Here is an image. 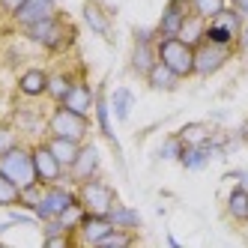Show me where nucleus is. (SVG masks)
<instances>
[{
  "label": "nucleus",
  "instance_id": "nucleus-13",
  "mask_svg": "<svg viewBox=\"0 0 248 248\" xmlns=\"http://www.w3.org/2000/svg\"><path fill=\"white\" fill-rule=\"evenodd\" d=\"M111 233H114V224L108 221V216H93V212H87V218L81 221L75 239H78L81 248H99Z\"/></svg>",
  "mask_w": 248,
  "mask_h": 248
},
{
  "label": "nucleus",
  "instance_id": "nucleus-19",
  "mask_svg": "<svg viewBox=\"0 0 248 248\" xmlns=\"http://www.w3.org/2000/svg\"><path fill=\"white\" fill-rule=\"evenodd\" d=\"M224 216L233 221L236 227H245L248 224V188L230 186L227 198H224Z\"/></svg>",
  "mask_w": 248,
  "mask_h": 248
},
{
  "label": "nucleus",
  "instance_id": "nucleus-21",
  "mask_svg": "<svg viewBox=\"0 0 248 248\" xmlns=\"http://www.w3.org/2000/svg\"><path fill=\"white\" fill-rule=\"evenodd\" d=\"M75 81H78V78H75L72 72H66V69H54V72L48 75V102H51V105H60V102L69 96V90H72Z\"/></svg>",
  "mask_w": 248,
  "mask_h": 248
},
{
  "label": "nucleus",
  "instance_id": "nucleus-31",
  "mask_svg": "<svg viewBox=\"0 0 248 248\" xmlns=\"http://www.w3.org/2000/svg\"><path fill=\"white\" fill-rule=\"evenodd\" d=\"M212 24H218V27H224L227 33H233V36L239 39V33H242V27H245V21L239 18V15L233 12V9H221L216 18H212Z\"/></svg>",
  "mask_w": 248,
  "mask_h": 248
},
{
  "label": "nucleus",
  "instance_id": "nucleus-34",
  "mask_svg": "<svg viewBox=\"0 0 248 248\" xmlns=\"http://www.w3.org/2000/svg\"><path fill=\"white\" fill-rule=\"evenodd\" d=\"M27 3V0H0V18H15V12H18L21 6Z\"/></svg>",
  "mask_w": 248,
  "mask_h": 248
},
{
  "label": "nucleus",
  "instance_id": "nucleus-23",
  "mask_svg": "<svg viewBox=\"0 0 248 248\" xmlns=\"http://www.w3.org/2000/svg\"><path fill=\"white\" fill-rule=\"evenodd\" d=\"M144 81H147V87H150V90H155V93H173L176 87L183 84V81L176 78V75L170 72L168 66H162V63H155V66H153V72H150Z\"/></svg>",
  "mask_w": 248,
  "mask_h": 248
},
{
  "label": "nucleus",
  "instance_id": "nucleus-8",
  "mask_svg": "<svg viewBox=\"0 0 248 248\" xmlns=\"http://www.w3.org/2000/svg\"><path fill=\"white\" fill-rule=\"evenodd\" d=\"M99 176H102V153H99V147L93 140H87V144H81V150H78L75 165L66 173V183L72 188H78V186L90 183V180H99Z\"/></svg>",
  "mask_w": 248,
  "mask_h": 248
},
{
  "label": "nucleus",
  "instance_id": "nucleus-35",
  "mask_svg": "<svg viewBox=\"0 0 248 248\" xmlns=\"http://www.w3.org/2000/svg\"><path fill=\"white\" fill-rule=\"evenodd\" d=\"M132 42H158V33H155V27H135Z\"/></svg>",
  "mask_w": 248,
  "mask_h": 248
},
{
  "label": "nucleus",
  "instance_id": "nucleus-10",
  "mask_svg": "<svg viewBox=\"0 0 248 248\" xmlns=\"http://www.w3.org/2000/svg\"><path fill=\"white\" fill-rule=\"evenodd\" d=\"M48 75L51 72L42 69V66H27L18 75V81H15V93H18V99H24V102L48 99Z\"/></svg>",
  "mask_w": 248,
  "mask_h": 248
},
{
  "label": "nucleus",
  "instance_id": "nucleus-38",
  "mask_svg": "<svg viewBox=\"0 0 248 248\" xmlns=\"http://www.w3.org/2000/svg\"><path fill=\"white\" fill-rule=\"evenodd\" d=\"M236 51H248V24H245L242 33H239V45H236Z\"/></svg>",
  "mask_w": 248,
  "mask_h": 248
},
{
  "label": "nucleus",
  "instance_id": "nucleus-40",
  "mask_svg": "<svg viewBox=\"0 0 248 248\" xmlns=\"http://www.w3.org/2000/svg\"><path fill=\"white\" fill-rule=\"evenodd\" d=\"M173 3H183V6H188V3H191V0H173Z\"/></svg>",
  "mask_w": 248,
  "mask_h": 248
},
{
  "label": "nucleus",
  "instance_id": "nucleus-12",
  "mask_svg": "<svg viewBox=\"0 0 248 248\" xmlns=\"http://www.w3.org/2000/svg\"><path fill=\"white\" fill-rule=\"evenodd\" d=\"M57 12H60L57 0H27V3H24L18 12H15L12 24L18 27V30H27V27L42 24V21H51Z\"/></svg>",
  "mask_w": 248,
  "mask_h": 248
},
{
  "label": "nucleus",
  "instance_id": "nucleus-17",
  "mask_svg": "<svg viewBox=\"0 0 248 248\" xmlns=\"http://www.w3.org/2000/svg\"><path fill=\"white\" fill-rule=\"evenodd\" d=\"M173 135H176V140H180L183 147H209V140H212V135H216V129H212L209 123L191 120V123H183Z\"/></svg>",
  "mask_w": 248,
  "mask_h": 248
},
{
  "label": "nucleus",
  "instance_id": "nucleus-26",
  "mask_svg": "<svg viewBox=\"0 0 248 248\" xmlns=\"http://www.w3.org/2000/svg\"><path fill=\"white\" fill-rule=\"evenodd\" d=\"M84 218H87V209L81 206V201H75L72 206H66V209L60 212V216H57L54 221L60 224V230H63V233H69V236H75Z\"/></svg>",
  "mask_w": 248,
  "mask_h": 248
},
{
  "label": "nucleus",
  "instance_id": "nucleus-18",
  "mask_svg": "<svg viewBox=\"0 0 248 248\" xmlns=\"http://www.w3.org/2000/svg\"><path fill=\"white\" fill-rule=\"evenodd\" d=\"M155 63H158V57H155V42H132L129 69H132L138 78H147L153 72Z\"/></svg>",
  "mask_w": 248,
  "mask_h": 248
},
{
  "label": "nucleus",
  "instance_id": "nucleus-3",
  "mask_svg": "<svg viewBox=\"0 0 248 248\" xmlns=\"http://www.w3.org/2000/svg\"><path fill=\"white\" fill-rule=\"evenodd\" d=\"M155 57H158L162 66H168L180 81L194 78V48L186 45L180 36H158Z\"/></svg>",
  "mask_w": 248,
  "mask_h": 248
},
{
  "label": "nucleus",
  "instance_id": "nucleus-30",
  "mask_svg": "<svg viewBox=\"0 0 248 248\" xmlns=\"http://www.w3.org/2000/svg\"><path fill=\"white\" fill-rule=\"evenodd\" d=\"M155 155H158V162H180L183 144L176 140V135H168V138H162V144H158Z\"/></svg>",
  "mask_w": 248,
  "mask_h": 248
},
{
  "label": "nucleus",
  "instance_id": "nucleus-29",
  "mask_svg": "<svg viewBox=\"0 0 248 248\" xmlns=\"http://www.w3.org/2000/svg\"><path fill=\"white\" fill-rule=\"evenodd\" d=\"M221 9H227V0H191L188 3V12L203 21H212Z\"/></svg>",
  "mask_w": 248,
  "mask_h": 248
},
{
  "label": "nucleus",
  "instance_id": "nucleus-7",
  "mask_svg": "<svg viewBox=\"0 0 248 248\" xmlns=\"http://www.w3.org/2000/svg\"><path fill=\"white\" fill-rule=\"evenodd\" d=\"M27 144H30V155H33V168H36L39 186L45 188V186H60V183H66V170H63V165L54 158L51 147L45 144V138L42 140H27Z\"/></svg>",
  "mask_w": 248,
  "mask_h": 248
},
{
  "label": "nucleus",
  "instance_id": "nucleus-14",
  "mask_svg": "<svg viewBox=\"0 0 248 248\" xmlns=\"http://www.w3.org/2000/svg\"><path fill=\"white\" fill-rule=\"evenodd\" d=\"M66 111L72 114H81V117H90L93 108H96V87L87 81V78H78L72 84V90H69V96L60 102Z\"/></svg>",
  "mask_w": 248,
  "mask_h": 248
},
{
  "label": "nucleus",
  "instance_id": "nucleus-16",
  "mask_svg": "<svg viewBox=\"0 0 248 248\" xmlns=\"http://www.w3.org/2000/svg\"><path fill=\"white\" fill-rule=\"evenodd\" d=\"M186 18H188V6L168 0L165 9H162V18H158V24H155V33L158 36H180Z\"/></svg>",
  "mask_w": 248,
  "mask_h": 248
},
{
  "label": "nucleus",
  "instance_id": "nucleus-20",
  "mask_svg": "<svg viewBox=\"0 0 248 248\" xmlns=\"http://www.w3.org/2000/svg\"><path fill=\"white\" fill-rule=\"evenodd\" d=\"M108 221L114 224V230H129V233H140V227H144V218H140V212L135 206H126V203H114V209L108 212Z\"/></svg>",
  "mask_w": 248,
  "mask_h": 248
},
{
  "label": "nucleus",
  "instance_id": "nucleus-15",
  "mask_svg": "<svg viewBox=\"0 0 248 248\" xmlns=\"http://www.w3.org/2000/svg\"><path fill=\"white\" fill-rule=\"evenodd\" d=\"M93 117H96V126L102 132V138L108 140V147L114 150V155L120 158L123 150H120V140H117V132H114V117H111V102L105 96V87L96 90V108H93Z\"/></svg>",
  "mask_w": 248,
  "mask_h": 248
},
{
  "label": "nucleus",
  "instance_id": "nucleus-28",
  "mask_svg": "<svg viewBox=\"0 0 248 248\" xmlns=\"http://www.w3.org/2000/svg\"><path fill=\"white\" fill-rule=\"evenodd\" d=\"M0 209H21V188L0 173Z\"/></svg>",
  "mask_w": 248,
  "mask_h": 248
},
{
  "label": "nucleus",
  "instance_id": "nucleus-1",
  "mask_svg": "<svg viewBox=\"0 0 248 248\" xmlns=\"http://www.w3.org/2000/svg\"><path fill=\"white\" fill-rule=\"evenodd\" d=\"M24 36L30 42H36L39 48H45L48 54H66V51H72L75 48V36H78V30H75V21L69 18V15L60 9L51 21H42L36 27H27L21 30Z\"/></svg>",
  "mask_w": 248,
  "mask_h": 248
},
{
  "label": "nucleus",
  "instance_id": "nucleus-5",
  "mask_svg": "<svg viewBox=\"0 0 248 248\" xmlns=\"http://www.w3.org/2000/svg\"><path fill=\"white\" fill-rule=\"evenodd\" d=\"M75 201H78V194H75V188H72V186H66V183H60V186H45V188H42V194H39V201L33 203L30 216L36 218V224L54 221L60 212H63L66 206H72Z\"/></svg>",
  "mask_w": 248,
  "mask_h": 248
},
{
  "label": "nucleus",
  "instance_id": "nucleus-24",
  "mask_svg": "<svg viewBox=\"0 0 248 248\" xmlns=\"http://www.w3.org/2000/svg\"><path fill=\"white\" fill-rule=\"evenodd\" d=\"M45 144L51 147V153H54V158L63 165V170L69 173V168L75 165V158H78V150L81 144H72V140H63V138H45Z\"/></svg>",
  "mask_w": 248,
  "mask_h": 248
},
{
  "label": "nucleus",
  "instance_id": "nucleus-4",
  "mask_svg": "<svg viewBox=\"0 0 248 248\" xmlns=\"http://www.w3.org/2000/svg\"><path fill=\"white\" fill-rule=\"evenodd\" d=\"M0 173H6L21 191H24V188H33V186H39V180H36V168H33V155H30V144H27V140H21L18 147H12L6 155H0Z\"/></svg>",
  "mask_w": 248,
  "mask_h": 248
},
{
  "label": "nucleus",
  "instance_id": "nucleus-37",
  "mask_svg": "<svg viewBox=\"0 0 248 248\" xmlns=\"http://www.w3.org/2000/svg\"><path fill=\"white\" fill-rule=\"evenodd\" d=\"M227 9H233L239 18L248 24V0H227Z\"/></svg>",
  "mask_w": 248,
  "mask_h": 248
},
{
  "label": "nucleus",
  "instance_id": "nucleus-32",
  "mask_svg": "<svg viewBox=\"0 0 248 248\" xmlns=\"http://www.w3.org/2000/svg\"><path fill=\"white\" fill-rule=\"evenodd\" d=\"M18 144H21V135L12 129V123L0 120V155H6L12 147H18Z\"/></svg>",
  "mask_w": 248,
  "mask_h": 248
},
{
  "label": "nucleus",
  "instance_id": "nucleus-27",
  "mask_svg": "<svg viewBox=\"0 0 248 248\" xmlns=\"http://www.w3.org/2000/svg\"><path fill=\"white\" fill-rule=\"evenodd\" d=\"M206 24H209V21H203V18H198V15H191V12H188V18H186V24H183L180 39H183L186 45H191V48H198V45L203 42V30H206Z\"/></svg>",
  "mask_w": 248,
  "mask_h": 248
},
{
  "label": "nucleus",
  "instance_id": "nucleus-2",
  "mask_svg": "<svg viewBox=\"0 0 248 248\" xmlns=\"http://www.w3.org/2000/svg\"><path fill=\"white\" fill-rule=\"evenodd\" d=\"M93 132L90 117H81L66 111L63 105H51L48 108V123H45V138H63L72 140V144H87Z\"/></svg>",
  "mask_w": 248,
  "mask_h": 248
},
{
  "label": "nucleus",
  "instance_id": "nucleus-39",
  "mask_svg": "<svg viewBox=\"0 0 248 248\" xmlns=\"http://www.w3.org/2000/svg\"><path fill=\"white\" fill-rule=\"evenodd\" d=\"M165 242H168V248H183V245H180V242H176V236H170V233H168V236H165Z\"/></svg>",
  "mask_w": 248,
  "mask_h": 248
},
{
  "label": "nucleus",
  "instance_id": "nucleus-36",
  "mask_svg": "<svg viewBox=\"0 0 248 248\" xmlns=\"http://www.w3.org/2000/svg\"><path fill=\"white\" fill-rule=\"evenodd\" d=\"M233 186H242V188H248V168H233V170H227L224 173Z\"/></svg>",
  "mask_w": 248,
  "mask_h": 248
},
{
  "label": "nucleus",
  "instance_id": "nucleus-33",
  "mask_svg": "<svg viewBox=\"0 0 248 248\" xmlns=\"http://www.w3.org/2000/svg\"><path fill=\"white\" fill-rule=\"evenodd\" d=\"M42 248H81L75 236H42Z\"/></svg>",
  "mask_w": 248,
  "mask_h": 248
},
{
  "label": "nucleus",
  "instance_id": "nucleus-22",
  "mask_svg": "<svg viewBox=\"0 0 248 248\" xmlns=\"http://www.w3.org/2000/svg\"><path fill=\"white\" fill-rule=\"evenodd\" d=\"M108 102H111V117L120 120V123H129L132 108H135V93L129 90V87H114Z\"/></svg>",
  "mask_w": 248,
  "mask_h": 248
},
{
  "label": "nucleus",
  "instance_id": "nucleus-25",
  "mask_svg": "<svg viewBox=\"0 0 248 248\" xmlns=\"http://www.w3.org/2000/svg\"><path fill=\"white\" fill-rule=\"evenodd\" d=\"M212 147H183V155H180V165L186 168V170H203L209 162H212Z\"/></svg>",
  "mask_w": 248,
  "mask_h": 248
},
{
  "label": "nucleus",
  "instance_id": "nucleus-9",
  "mask_svg": "<svg viewBox=\"0 0 248 248\" xmlns=\"http://www.w3.org/2000/svg\"><path fill=\"white\" fill-rule=\"evenodd\" d=\"M233 54H236L233 48H218V45L201 42L194 48V78H212L233 60Z\"/></svg>",
  "mask_w": 248,
  "mask_h": 248
},
{
  "label": "nucleus",
  "instance_id": "nucleus-11",
  "mask_svg": "<svg viewBox=\"0 0 248 248\" xmlns=\"http://www.w3.org/2000/svg\"><path fill=\"white\" fill-rule=\"evenodd\" d=\"M81 24L96 33L102 39H114V18H111V9H105V3L99 0H84L81 3Z\"/></svg>",
  "mask_w": 248,
  "mask_h": 248
},
{
  "label": "nucleus",
  "instance_id": "nucleus-6",
  "mask_svg": "<svg viewBox=\"0 0 248 248\" xmlns=\"http://www.w3.org/2000/svg\"><path fill=\"white\" fill-rule=\"evenodd\" d=\"M75 194H78L81 206H84L87 212H93V216H108V212L114 209V203L120 201V198H117V188H114L108 180H105V176L78 186Z\"/></svg>",
  "mask_w": 248,
  "mask_h": 248
}]
</instances>
